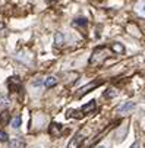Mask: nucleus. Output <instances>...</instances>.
<instances>
[{"label":"nucleus","mask_w":145,"mask_h":148,"mask_svg":"<svg viewBox=\"0 0 145 148\" xmlns=\"http://www.w3.org/2000/svg\"><path fill=\"white\" fill-rule=\"evenodd\" d=\"M8 87H9V90L10 91H19L21 90V81H19V78L18 76H12V78H9V81H8Z\"/></svg>","instance_id":"f257e3e1"},{"label":"nucleus","mask_w":145,"mask_h":148,"mask_svg":"<svg viewBox=\"0 0 145 148\" xmlns=\"http://www.w3.org/2000/svg\"><path fill=\"white\" fill-rule=\"evenodd\" d=\"M3 27H5V25H3V24H2V22H0V29H2V28H3Z\"/></svg>","instance_id":"a211bd4d"},{"label":"nucleus","mask_w":145,"mask_h":148,"mask_svg":"<svg viewBox=\"0 0 145 148\" xmlns=\"http://www.w3.org/2000/svg\"><path fill=\"white\" fill-rule=\"evenodd\" d=\"M9 120H10V116H9V113L5 110L2 114H0V125H6Z\"/></svg>","instance_id":"0eeeda50"},{"label":"nucleus","mask_w":145,"mask_h":148,"mask_svg":"<svg viewBox=\"0 0 145 148\" xmlns=\"http://www.w3.org/2000/svg\"><path fill=\"white\" fill-rule=\"evenodd\" d=\"M8 104H9V100H8L6 97H2V98H0V106H2V107H6Z\"/></svg>","instance_id":"4468645a"},{"label":"nucleus","mask_w":145,"mask_h":148,"mask_svg":"<svg viewBox=\"0 0 145 148\" xmlns=\"http://www.w3.org/2000/svg\"><path fill=\"white\" fill-rule=\"evenodd\" d=\"M82 139H84V138H82V134H79V135H76V138L69 144V148H76L78 145H79V142L82 141Z\"/></svg>","instance_id":"6e6552de"},{"label":"nucleus","mask_w":145,"mask_h":148,"mask_svg":"<svg viewBox=\"0 0 145 148\" xmlns=\"http://www.w3.org/2000/svg\"><path fill=\"white\" fill-rule=\"evenodd\" d=\"M21 123H22V119H21V116H16V117H13V119H12V128L18 129L19 126H21Z\"/></svg>","instance_id":"9d476101"},{"label":"nucleus","mask_w":145,"mask_h":148,"mask_svg":"<svg viewBox=\"0 0 145 148\" xmlns=\"http://www.w3.org/2000/svg\"><path fill=\"white\" fill-rule=\"evenodd\" d=\"M131 148H139V144H138V142H135V144H133Z\"/></svg>","instance_id":"f3484780"},{"label":"nucleus","mask_w":145,"mask_h":148,"mask_svg":"<svg viewBox=\"0 0 145 148\" xmlns=\"http://www.w3.org/2000/svg\"><path fill=\"white\" fill-rule=\"evenodd\" d=\"M57 84V79L54 78V76H49V78H46L44 79V85H46V88H51V87H54Z\"/></svg>","instance_id":"423d86ee"},{"label":"nucleus","mask_w":145,"mask_h":148,"mask_svg":"<svg viewBox=\"0 0 145 148\" xmlns=\"http://www.w3.org/2000/svg\"><path fill=\"white\" fill-rule=\"evenodd\" d=\"M98 148H106V147H98Z\"/></svg>","instance_id":"6ab92c4d"},{"label":"nucleus","mask_w":145,"mask_h":148,"mask_svg":"<svg viewBox=\"0 0 145 148\" xmlns=\"http://www.w3.org/2000/svg\"><path fill=\"white\" fill-rule=\"evenodd\" d=\"M0 141H2V142H8V134L3 132V131H0Z\"/></svg>","instance_id":"ddd939ff"},{"label":"nucleus","mask_w":145,"mask_h":148,"mask_svg":"<svg viewBox=\"0 0 145 148\" xmlns=\"http://www.w3.org/2000/svg\"><path fill=\"white\" fill-rule=\"evenodd\" d=\"M75 25H87V21L84 19V18H79V19H76L75 22H73Z\"/></svg>","instance_id":"f8f14e48"},{"label":"nucleus","mask_w":145,"mask_h":148,"mask_svg":"<svg viewBox=\"0 0 145 148\" xmlns=\"http://www.w3.org/2000/svg\"><path fill=\"white\" fill-rule=\"evenodd\" d=\"M111 50L116 51V53H123L125 51V47H123L122 44H119V43H113L111 44Z\"/></svg>","instance_id":"1a4fd4ad"},{"label":"nucleus","mask_w":145,"mask_h":148,"mask_svg":"<svg viewBox=\"0 0 145 148\" xmlns=\"http://www.w3.org/2000/svg\"><path fill=\"white\" fill-rule=\"evenodd\" d=\"M135 107V104L133 103H131V101H128V103H125L123 106H120V107L117 109L120 113H126V112H129V110H132Z\"/></svg>","instance_id":"39448f33"},{"label":"nucleus","mask_w":145,"mask_h":148,"mask_svg":"<svg viewBox=\"0 0 145 148\" xmlns=\"http://www.w3.org/2000/svg\"><path fill=\"white\" fill-rule=\"evenodd\" d=\"M41 84H43V79H37V81H34V87H40Z\"/></svg>","instance_id":"2eb2a0df"},{"label":"nucleus","mask_w":145,"mask_h":148,"mask_svg":"<svg viewBox=\"0 0 145 148\" xmlns=\"http://www.w3.org/2000/svg\"><path fill=\"white\" fill-rule=\"evenodd\" d=\"M63 40H65V37L62 35L60 32H57V34H56V44H57V46H60V44H62V41H63Z\"/></svg>","instance_id":"9b49d317"},{"label":"nucleus","mask_w":145,"mask_h":148,"mask_svg":"<svg viewBox=\"0 0 145 148\" xmlns=\"http://www.w3.org/2000/svg\"><path fill=\"white\" fill-rule=\"evenodd\" d=\"M139 13H141L142 16H145V5H144V6H142V8L139 9Z\"/></svg>","instance_id":"dca6fc26"},{"label":"nucleus","mask_w":145,"mask_h":148,"mask_svg":"<svg viewBox=\"0 0 145 148\" xmlns=\"http://www.w3.org/2000/svg\"><path fill=\"white\" fill-rule=\"evenodd\" d=\"M95 110V101L92 100V101H90L88 104H85V106H82V109L79 110V113H84V114H88V113H91V112H94Z\"/></svg>","instance_id":"7ed1b4c3"},{"label":"nucleus","mask_w":145,"mask_h":148,"mask_svg":"<svg viewBox=\"0 0 145 148\" xmlns=\"http://www.w3.org/2000/svg\"><path fill=\"white\" fill-rule=\"evenodd\" d=\"M24 147H25V142L21 138H15L9 142V148H24Z\"/></svg>","instance_id":"20e7f679"},{"label":"nucleus","mask_w":145,"mask_h":148,"mask_svg":"<svg viewBox=\"0 0 145 148\" xmlns=\"http://www.w3.org/2000/svg\"><path fill=\"white\" fill-rule=\"evenodd\" d=\"M49 132H50V135H51V136L59 138L62 134H63V128H62V125H59V123H51V125H50Z\"/></svg>","instance_id":"f03ea898"}]
</instances>
